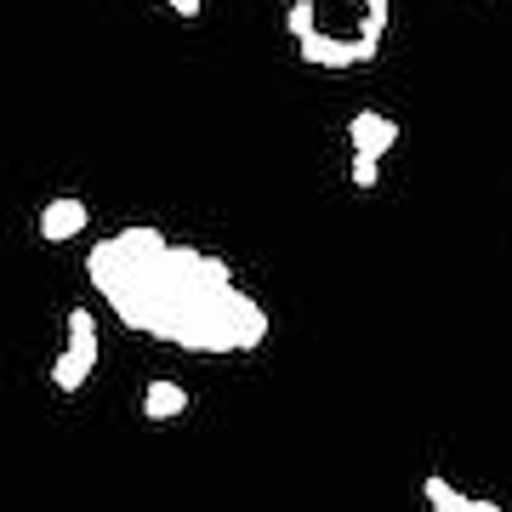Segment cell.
I'll list each match as a JSON object with an SVG mask.
<instances>
[{
  "label": "cell",
  "instance_id": "cell-1",
  "mask_svg": "<svg viewBox=\"0 0 512 512\" xmlns=\"http://www.w3.org/2000/svg\"><path fill=\"white\" fill-rule=\"evenodd\" d=\"M92 279L114 319L183 353H256L268 342V308L239 291L228 262L194 245H171L160 228H120L92 245Z\"/></svg>",
  "mask_w": 512,
  "mask_h": 512
},
{
  "label": "cell",
  "instance_id": "cell-7",
  "mask_svg": "<svg viewBox=\"0 0 512 512\" xmlns=\"http://www.w3.org/2000/svg\"><path fill=\"white\" fill-rule=\"evenodd\" d=\"M421 490H427V507L433 512H473V495H461L444 473H427L421 478Z\"/></svg>",
  "mask_w": 512,
  "mask_h": 512
},
{
  "label": "cell",
  "instance_id": "cell-4",
  "mask_svg": "<svg viewBox=\"0 0 512 512\" xmlns=\"http://www.w3.org/2000/svg\"><path fill=\"white\" fill-rule=\"evenodd\" d=\"M86 222H92L86 200H52L40 211V239H46V245H63V239H74Z\"/></svg>",
  "mask_w": 512,
  "mask_h": 512
},
{
  "label": "cell",
  "instance_id": "cell-9",
  "mask_svg": "<svg viewBox=\"0 0 512 512\" xmlns=\"http://www.w3.org/2000/svg\"><path fill=\"white\" fill-rule=\"evenodd\" d=\"M165 6H171L177 18H200V6H205V0H165Z\"/></svg>",
  "mask_w": 512,
  "mask_h": 512
},
{
  "label": "cell",
  "instance_id": "cell-5",
  "mask_svg": "<svg viewBox=\"0 0 512 512\" xmlns=\"http://www.w3.org/2000/svg\"><path fill=\"white\" fill-rule=\"evenodd\" d=\"M302 63H313V69H359V63H370L365 46H353V40H302Z\"/></svg>",
  "mask_w": 512,
  "mask_h": 512
},
{
  "label": "cell",
  "instance_id": "cell-3",
  "mask_svg": "<svg viewBox=\"0 0 512 512\" xmlns=\"http://www.w3.org/2000/svg\"><path fill=\"white\" fill-rule=\"evenodd\" d=\"M348 137H353V154H370V160H382L387 148L399 143V126H393V120H387V114L365 109V114H353Z\"/></svg>",
  "mask_w": 512,
  "mask_h": 512
},
{
  "label": "cell",
  "instance_id": "cell-6",
  "mask_svg": "<svg viewBox=\"0 0 512 512\" xmlns=\"http://www.w3.org/2000/svg\"><path fill=\"white\" fill-rule=\"evenodd\" d=\"M188 410V393L177 382H148L143 387V416L148 421H171V416H183Z\"/></svg>",
  "mask_w": 512,
  "mask_h": 512
},
{
  "label": "cell",
  "instance_id": "cell-10",
  "mask_svg": "<svg viewBox=\"0 0 512 512\" xmlns=\"http://www.w3.org/2000/svg\"><path fill=\"white\" fill-rule=\"evenodd\" d=\"M473 512H501V507H495V501H473Z\"/></svg>",
  "mask_w": 512,
  "mask_h": 512
},
{
  "label": "cell",
  "instance_id": "cell-2",
  "mask_svg": "<svg viewBox=\"0 0 512 512\" xmlns=\"http://www.w3.org/2000/svg\"><path fill=\"white\" fill-rule=\"evenodd\" d=\"M97 353H103V342H97V319L86 308H74L69 313V348L57 353V365H52L57 393H80L86 376H92V365H97Z\"/></svg>",
  "mask_w": 512,
  "mask_h": 512
},
{
  "label": "cell",
  "instance_id": "cell-8",
  "mask_svg": "<svg viewBox=\"0 0 512 512\" xmlns=\"http://www.w3.org/2000/svg\"><path fill=\"white\" fill-rule=\"evenodd\" d=\"M353 183H359V188H376V183H382V160H370V154H353Z\"/></svg>",
  "mask_w": 512,
  "mask_h": 512
}]
</instances>
